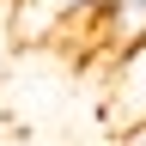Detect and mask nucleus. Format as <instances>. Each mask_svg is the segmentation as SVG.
<instances>
[{"mask_svg": "<svg viewBox=\"0 0 146 146\" xmlns=\"http://www.w3.org/2000/svg\"><path fill=\"white\" fill-rule=\"evenodd\" d=\"M98 0H18L12 6V43H49L61 25L91 18Z\"/></svg>", "mask_w": 146, "mask_h": 146, "instance_id": "1", "label": "nucleus"}, {"mask_svg": "<svg viewBox=\"0 0 146 146\" xmlns=\"http://www.w3.org/2000/svg\"><path fill=\"white\" fill-rule=\"evenodd\" d=\"M146 122V43L116 55V85H110V128H134Z\"/></svg>", "mask_w": 146, "mask_h": 146, "instance_id": "2", "label": "nucleus"}, {"mask_svg": "<svg viewBox=\"0 0 146 146\" xmlns=\"http://www.w3.org/2000/svg\"><path fill=\"white\" fill-rule=\"evenodd\" d=\"M116 146H146V122H134V128H122V134H116Z\"/></svg>", "mask_w": 146, "mask_h": 146, "instance_id": "3", "label": "nucleus"}]
</instances>
